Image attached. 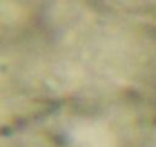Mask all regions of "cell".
<instances>
[{
    "instance_id": "obj_1",
    "label": "cell",
    "mask_w": 156,
    "mask_h": 147,
    "mask_svg": "<svg viewBox=\"0 0 156 147\" xmlns=\"http://www.w3.org/2000/svg\"><path fill=\"white\" fill-rule=\"evenodd\" d=\"M83 80V88L118 89L141 83L154 67L153 49L136 35L92 28L75 32L66 52Z\"/></svg>"
},
{
    "instance_id": "obj_2",
    "label": "cell",
    "mask_w": 156,
    "mask_h": 147,
    "mask_svg": "<svg viewBox=\"0 0 156 147\" xmlns=\"http://www.w3.org/2000/svg\"><path fill=\"white\" fill-rule=\"evenodd\" d=\"M69 136L76 147H119L112 129L98 120H75Z\"/></svg>"
}]
</instances>
